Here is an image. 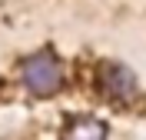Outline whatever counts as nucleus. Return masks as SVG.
<instances>
[{
	"label": "nucleus",
	"mask_w": 146,
	"mask_h": 140,
	"mask_svg": "<svg viewBox=\"0 0 146 140\" xmlns=\"http://www.w3.org/2000/svg\"><path fill=\"white\" fill-rule=\"evenodd\" d=\"M23 84H27L30 93H56L63 87V64L50 50L33 54L23 64Z\"/></svg>",
	"instance_id": "nucleus-1"
},
{
	"label": "nucleus",
	"mask_w": 146,
	"mask_h": 140,
	"mask_svg": "<svg viewBox=\"0 0 146 140\" xmlns=\"http://www.w3.org/2000/svg\"><path fill=\"white\" fill-rule=\"evenodd\" d=\"M100 84H103V90H106L113 100H133V97H136V77H133V70L123 67V64L103 67Z\"/></svg>",
	"instance_id": "nucleus-2"
},
{
	"label": "nucleus",
	"mask_w": 146,
	"mask_h": 140,
	"mask_svg": "<svg viewBox=\"0 0 146 140\" xmlns=\"http://www.w3.org/2000/svg\"><path fill=\"white\" fill-rule=\"evenodd\" d=\"M63 140H106V123L96 117H73L63 130Z\"/></svg>",
	"instance_id": "nucleus-3"
}]
</instances>
